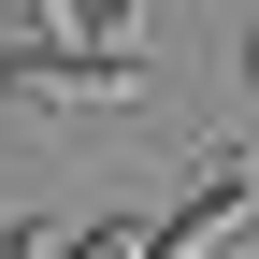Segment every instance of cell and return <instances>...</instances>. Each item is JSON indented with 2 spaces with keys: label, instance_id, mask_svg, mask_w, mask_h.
<instances>
[{
  "label": "cell",
  "instance_id": "cell-1",
  "mask_svg": "<svg viewBox=\"0 0 259 259\" xmlns=\"http://www.w3.org/2000/svg\"><path fill=\"white\" fill-rule=\"evenodd\" d=\"M245 231H259V158H216L173 216H144V259H216V245H245Z\"/></svg>",
  "mask_w": 259,
  "mask_h": 259
},
{
  "label": "cell",
  "instance_id": "cell-2",
  "mask_svg": "<svg viewBox=\"0 0 259 259\" xmlns=\"http://www.w3.org/2000/svg\"><path fill=\"white\" fill-rule=\"evenodd\" d=\"M44 259H144V216H87V231L44 245Z\"/></svg>",
  "mask_w": 259,
  "mask_h": 259
},
{
  "label": "cell",
  "instance_id": "cell-3",
  "mask_svg": "<svg viewBox=\"0 0 259 259\" xmlns=\"http://www.w3.org/2000/svg\"><path fill=\"white\" fill-rule=\"evenodd\" d=\"M0 259H44V216H15V231H0Z\"/></svg>",
  "mask_w": 259,
  "mask_h": 259
},
{
  "label": "cell",
  "instance_id": "cell-4",
  "mask_svg": "<svg viewBox=\"0 0 259 259\" xmlns=\"http://www.w3.org/2000/svg\"><path fill=\"white\" fill-rule=\"evenodd\" d=\"M245 101H259V15H245Z\"/></svg>",
  "mask_w": 259,
  "mask_h": 259
}]
</instances>
